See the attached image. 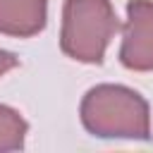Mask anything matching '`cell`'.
Returning a JSON list of instances; mask_svg holds the SVG:
<instances>
[{
  "instance_id": "obj_1",
  "label": "cell",
  "mask_w": 153,
  "mask_h": 153,
  "mask_svg": "<svg viewBox=\"0 0 153 153\" xmlns=\"http://www.w3.org/2000/svg\"><path fill=\"white\" fill-rule=\"evenodd\" d=\"M79 115L84 129L98 139H151V110L134 88L98 84L84 96Z\"/></svg>"
},
{
  "instance_id": "obj_2",
  "label": "cell",
  "mask_w": 153,
  "mask_h": 153,
  "mask_svg": "<svg viewBox=\"0 0 153 153\" xmlns=\"http://www.w3.org/2000/svg\"><path fill=\"white\" fill-rule=\"evenodd\" d=\"M117 31L120 22L110 0H65L60 48L67 57L100 65Z\"/></svg>"
},
{
  "instance_id": "obj_3",
  "label": "cell",
  "mask_w": 153,
  "mask_h": 153,
  "mask_svg": "<svg viewBox=\"0 0 153 153\" xmlns=\"http://www.w3.org/2000/svg\"><path fill=\"white\" fill-rule=\"evenodd\" d=\"M120 62L131 72H153V0H129Z\"/></svg>"
},
{
  "instance_id": "obj_4",
  "label": "cell",
  "mask_w": 153,
  "mask_h": 153,
  "mask_svg": "<svg viewBox=\"0 0 153 153\" xmlns=\"http://www.w3.org/2000/svg\"><path fill=\"white\" fill-rule=\"evenodd\" d=\"M48 0H0V33L31 38L45 29Z\"/></svg>"
},
{
  "instance_id": "obj_5",
  "label": "cell",
  "mask_w": 153,
  "mask_h": 153,
  "mask_svg": "<svg viewBox=\"0 0 153 153\" xmlns=\"http://www.w3.org/2000/svg\"><path fill=\"white\" fill-rule=\"evenodd\" d=\"M29 124L26 120L10 105H0V153L24 148Z\"/></svg>"
},
{
  "instance_id": "obj_6",
  "label": "cell",
  "mask_w": 153,
  "mask_h": 153,
  "mask_svg": "<svg viewBox=\"0 0 153 153\" xmlns=\"http://www.w3.org/2000/svg\"><path fill=\"white\" fill-rule=\"evenodd\" d=\"M19 65V57L14 53H7V50H0V76H5L10 69H14Z\"/></svg>"
}]
</instances>
